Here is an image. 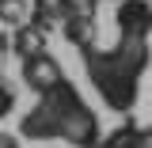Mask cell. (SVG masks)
Segmentation results:
<instances>
[{"mask_svg":"<svg viewBox=\"0 0 152 148\" xmlns=\"http://www.w3.org/2000/svg\"><path fill=\"white\" fill-rule=\"evenodd\" d=\"M19 133L27 141H65L72 148H99V141H103L99 118L84 103V95L76 91L72 80L38 95V103L19 118Z\"/></svg>","mask_w":152,"mask_h":148,"instance_id":"1","label":"cell"},{"mask_svg":"<svg viewBox=\"0 0 152 148\" xmlns=\"http://www.w3.org/2000/svg\"><path fill=\"white\" fill-rule=\"evenodd\" d=\"M80 61H84V72L91 80L95 95L107 103V110L129 114L137 106L141 80H145V72L152 65L148 42H141V38H118V46H110V50L88 46V50H80Z\"/></svg>","mask_w":152,"mask_h":148,"instance_id":"2","label":"cell"},{"mask_svg":"<svg viewBox=\"0 0 152 148\" xmlns=\"http://www.w3.org/2000/svg\"><path fill=\"white\" fill-rule=\"evenodd\" d=\"M19 69H23V84H27L34 95H46V91H53L57 84H65V80H69L65 69L53 61V53H46V50L23 57V61H19Z\"/></svg>","mask_w":152,"mask_h":148,"instance_id":"3","label":"cell"},{"mask_svg":"<svg viewBox=\"0 0 152 148\" xmlns=\"http://www.w3.org/2000/svg\"><path fill=\"white\" fill-rule=\"evenodd\" d=\"M114 27L118 38H152V4L148 0H118L114 4Z\"/></svg>","mask_w":152,"mask_h":148,"instance_id":"4","label":"cell"},{"mask_svg":"<svg viewBox=\"0 0 152 148\" xmlns=\"http://www.w3.org/2000/svg\"><path fill=\"white\" fill-rule=\"evenodd\" d=\"M137 133H141V125H133V122H122L118 129H110L103 141H99V148H129L133 141H137Z\"/></svg>","mask_w":152,"mask_h":148,"instance_id":"5","label":"cell"},{"mask_svg":"<svg viewBox=\"0 0 152 148\" xmlns=\"http://www.w3.org/2000/svg\"><path fill=\"white\" fill-rule=\"evenodd\" d=\"M15 110V84H4V110L0 114H12Z\"/></svg>","mask_w":152,"mask_h":148,"instance_id":"6","label":"cell"},{"mask_svg":"<svg viewBox=\"0 0 152 148\" xmlns=\"http://www.w3.org/2000/svg\"><path fill=\"white\" fill-rule=\"evenodd\" d=\"M129 148H152V129H141V133H137V141H133Z\"/></svg>","mask_w":152,"mask_h":148,"instance_id":"7","label":"cell"},{"mask_svg":"<svg viewBox=\"0 0 152 148\" xmlns=\"http://www.w3.org/2000/svg\"><path fill=\"white\" fill-rule=\"evenodd\" d=\"M0 148H19V137L15 133H4V137H0Z\"/></svg>","mask_w":152,"mask_h":148,"instance_id":"8","label":"cell"},{"mask_svg":"<svg viewBox=\"0 0 152 148\" xmlns=\"http://www.w3.org/2000/svg\"><path fill=\"white\" fill-rule=\"evenodd\" d=\"M65 4H84V8H95V4H103V0H65ZM110 4H118V0H110Z\"/></svg>","mask_w":152,"mask_h":148,"instance_id":"9","label":"cell"}]
</instances>
